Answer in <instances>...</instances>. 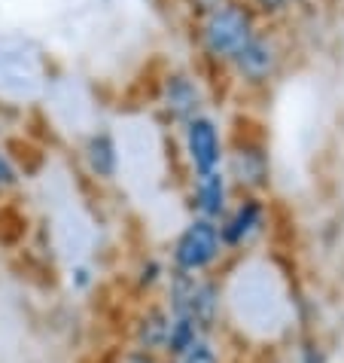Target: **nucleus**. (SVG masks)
<instances>
[{
    "label": "nucleus",
    "instance_id": "17",
    "mask_svg": "<svg viewBox=\"0 0 344 363\" xmlns=\"http://www.w3.org/2000/svg\"><path fill=\"white\" fill-rule=\"evenodd\" d=\"M64 284L74 296H92V290L98 287V269L88 259H76V263L67 266Z\"/></svg>",
    "mask_w": 344,
    "mask_h": 363
},
{
    "label": "nucleus",
    "instance_id": "7",
    "mask_svg": "<svg viewBox=\"0 0 344 363\" xmlns=\"http://www.w3.org/2000/svg\"><path fill=\"white\" fill-rule=\"evenodd\" d=\"M156 104L165 123L180 128L189 119L207 113V92L198 74H192L189 67H171L159 83Z\"/></svg>",
    "mask_w": 344,
    "mask_h": 363
},
{
    "label": "nucleus",
    "instance_id": "15",
    "mask_svg": "<svg viewBox=\"0 0 344 363\" xmlns=\"http://www.w3.org/2000/svg\"><path fill=\"white\" fill-rule=\"evenodd\" d=\"M174 363H231L229 357V348H226V339L219 336H198L195 345H192L183 357H177Z\"/></svg>",
    "mask_w": 344,
    "mask_h": 363
},
{
    "label": "nucleus",
    "instance_id": "16",
    "mask_svg": "<svg viewBox=\"0 0 344 363\" xmlns=\"http://www.w3.org/2000/svg\"><path fill=\"white\" fill-rule=\"evenodd\" d=\"M205 336L195 324H189L183 318H171V330H168V342H165V360H177L195 345V339Z\"/></svg>",
    "mask_w": 344,
    "mask_h": 363
},
{
    "label": "nucleus",
    "instance_id": "10",
    "mask_svg": "<svg viewBox=\"0 0 344 363\" xmlns=\"http://www.w3.org/2000/svg\"><path fill=\"white\" fill-rule=\"evenodd\" d=\"M79 162H83L86 174L98 180V184H116L119 174H122V147H119V138L107 125L92 128L83 138V144H79Z\"/></svg>",
    "mask_w": 344,
    "mask_h": 363
},
{
    "label": "nucleus",
    "instance_id": "14",
    "mask_svg": "<svg viewBox=\"0 0 344 363\" xmlns=\"http://www.w3.org/2000/svg\"><path fill=\"white\" fill-rule=\"evenodd\" d=\"M289 363H332V351L314 330L296 333L289 339Z\"/></svg>",
    "mask_w": 344,
    "mask_h": 363
},
{
    "label": "nucleus",
    "instance_id": "2",
    "mask_svg": "<svg viewBox=\"0 0 344 363\" xmlns=\"http://www.w3.org/2000/svg\"><path fill=\"white\" fill-rule=\"evenodd\" d=\"M159 299L171 318L189 320L207 336L226 333V296H222L219 275H180V272H171Z\"/></svg>",
    "mask_w": 344,
    "mask_h": 363
},
{
    "label": "nucleus",
    "instance_id": "9",
    "mask_svg": "<svg viewBox=\"0 0 344 363\" xmlns=\"http://www.w3.org/2000/svg\"><path fill=\"white\" fill-rule=\"evenodd\" d=\"M226 171L235 196H265L271 186V156L259 140H238L226 153Z\"/></svg>",
    "mask_w": 344,
    "mask_h": 363
},
{
    "label": "nucleus",
    "instance_id": "1",
    "mask_svg": "<svg viewBox=\"0 0 344 363\" xmlns=\"http://www.w3.org/2000/svg\"><path fill=\"white\" fill-rule=\"evenodd\" d=\"M222 278L226 330L241 333L247 342H280L296 336V284L256 254L238 257Z\"/></svg>",
    "mask_w": 344,
    "mask_h": 363
},
{
    "label": "nucleus",
    "instance_id": "19",
    "mask_svg": "<svg viewBox=\"0 0 344 363\" xmlns=\"http://www.w3.org/2000/svg\"><path fill=\"white\" fill-rule=\"evenodd\" d=\"M256 16H287L296 6H302L305 0H244Z\"/></svg>",
    "mask_w": 344,
    "mask_h": 363
},
{
    "label": "nucleus",
    "instance_id": "20",
    "mask_svg": "<svg viewBox=\"0 0 344 363\" xmlns=\"http://www.w3.org/2000/svg\"><path fill=\"white\" fill-rule=\"evenodd\" d=\"M116 363H165V357H159V354H149V351H140V348L125 345V348L116 354Z\"/></svg>",
    "mask_w": 344,
    "mask_h": 363
},
{
    "label": "nucleus",
    "instance_id": "11",
    "mask_svg": "<svg viewBox=\"0 0 344 363\" xmlns=\"http://www.w3.org/2000/svg\"><path fill=\"white\" fill-rule=\"evenodd\" d=\"M231 201H235V189H231L222 168L189 177V217H205L219 223Z\"/></svg>",
    "mask_w": 344,
    "mask_h": 363
},
{
    "label": "nucleus",
    "instance_id": "5",
    "mask_svg": "<svg viewBox=\"0 0 344 363\" xmlns=\"http://www.w3.org/2000/svg\"><path fill=\"white\" fill-rule=\"evenodd\" d=\"M271 205L265 196H235L229 211L219 220V235L229 257H247L265 245L271 232Z\"/></svg>",
    "mask_w": 344,
    "mask_h": 363
},
{
    "label": "nucleus",
    "instance_id": "4",
    "mask_svg": "<svg viewBox=\"0 0 344 363\" xmlns=\"http://www.w3.org/2000/svg\"><path fill=\"white\" fill-rule=\"evenodd\" d=\"M168 266L180 275H219L229 266V250L222 245L219 223L205 217H189L168 245Z\"/></svg>",
    "mask_w": 344,
    "mask_h": 363
},
{
    "label": "nucleus",
    "instance_id": "8",
    "mask_svg": "<svg viewBox=\"0 0 344 363\" xmlns=\"http://www.w3.org/2000/svg\"><path fill=\"white\" fill-rule=\"evenodd\" d=\"M241 86L247 89H265L268 83H275L283 70V46L275 34L259 31L250 37V43L231 58V65L226 67Z\"/></svg>",
    "mask_w": 344,
    "mask_h": 363
},
{
    "label": "nucleus",
    "instance_id": "13",
    "mask_svg": "<svg viewBox=\"0 0 344 363\" xmlns=\"http://www.w3.org/2000/svg\"><path fill=\"white\" fill-rule=\"evenodd\" d=\"M168 275H171V266L161 254H140L131 266V287H134L137 296L147 299H159L161 290L168 284Z\"/></svg>",
    "mask_w": 344,
    "mask_h": 363
},
{
    "label": "nucleus",
    "instance_id": "21",
    "mask_svg": "<svg viewBox=\"0 0 344 363\" xmlns=\"http://www.w3.org/2000/svg\"><path fill=\"white\" fill-rule=\"evenodd\" d=\"M222 4H229V0H186V6H189V13L201 18V16H207V13H214V9H219Z\"/></svg>",
    "mask_w": 344,
    "mask_h": 363
},
{
    "label": "nucleus",
    "instance_id": "3",
    "mask_svg": "<svg viewBox=\"0 0 344 363\" xmlns=\"http://www.w3.org/2000/svg\"><path fill=\"white\" fill-rule=\"evenodd\" d=\"M259 31H262L259 16L244 0H229V4H222L214 13L195 18V46L210 65L229 67L231 58Z\"/></svg>",
    "mask_w": 344,
    "mask_h": 363
},
{
    "label": "nucleus",
    "instance_id": "12",
    "mask_svg": "<svg viewBox=\"0 0 344 363\" xmlns=\"http://www.w3.org/2000/svg\"><path fill=\"white\" fill-rule=\"evenodd\" d=\"M171 330V315L161 299H147L128 320V345L165 357V342Z\"/></svg>",
    "mask_w": 344,
    "mask_h": 363
},
{
    "label": "nucleus",
    "instance_id": "18",
    "mask_svg": "<svg viewBox=\"0 0 344 363\" xmlns=\"http://www.w3.org/2000/svg\"><path fill=\"white\" fill-rule=\"evenodd\" d=\"M18 184H22V168H18L16 156L0 144V193H9V189H16Z\"/></svg>",
    "mask_w": 344,
    "mask_h": 363
},
{
    "label": "nucleus",
    "instance_id": "22",
    "mask_svg": "<svg viewBox=\"0 0 344 363\" xmlns=\"http://www.w3.org/2000/svg\"><path fill=\"white\" fill-rule=\"evenodd\" d=\"M238 363H262V360H238Z\"/></svg>",
    "mask_w": 344,
    "mask_h": 363
},
{
    "label": "nucleus",
    "instance_id": "6",
    "mask_svg": "<svg viewBox=\"0 0 344 363\" xmlns=\"http://www.w3.org/2000/svg\"><path fill=\"white\" fill-rule=\"evenodd\" d=\"M177 140H180V156H183L189 177L210 174V171H219L226 165L229 144H226L222 123L214 113H201L183 123L177 128Z\"/></svg>",
    "mask_w": 344,
    "mask_h": 363
},
{
    "label": "nucleus",
    "instance_id": "23",
    "mask_svg": "<svg viewBox=\"0 0 344 363\" xmlns=\"http://www.w3.org/2000/svg\"><path fill=\"white\" fill-rule=\"evenodd\" d=\"M165 363H174V360H165Z\"/></svg>",
    "mask_w": 344,
    "mask_h": 363
}]
</instances>
